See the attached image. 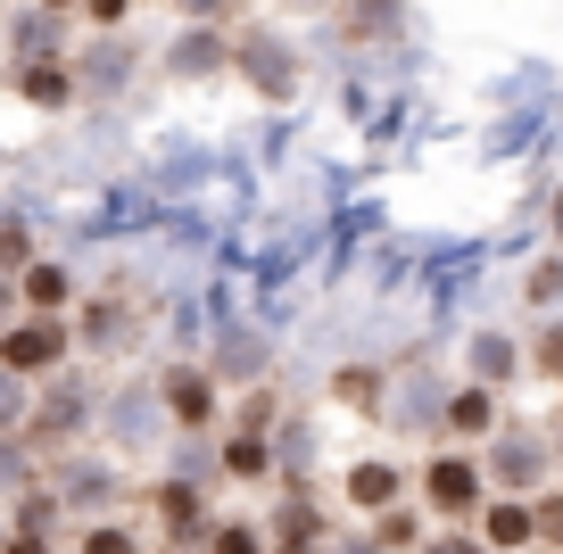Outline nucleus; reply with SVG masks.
Listing matches in <instances>:
<instances>
[{
  "label": "nucleus",
  "mask_w": 563,
  "mask_h": 554,
  "mask_svg": "<svg viewBox=\"0 0 563 554\" xmlns=\"http://www.w3.org/2000/svg\"><path fill=\"white\" fill-rule=\"evenodd\" d=\"M150 406H158L150 389H124V398H117V414H108V431H117L124 447H141V439L158 431V414H150Z\"/></svg>",
  "instance_id": "obj_3"
},
{
  "label": "nucleus",
  "mask_w": 563,
  "mask_h": 554,
  "mask_svg": "<svg viewBox=\"0 0 563 554\" xmlns=\"http://www.w3.org/2000/svg\"><path fill=\"white\" fill-rule=\"evenodd\" d=\"M389 497H398V472H382V464L356 472V505H389Z\"/></svg>",
  "instance_id": "obj_7"
},
{
  "label": "nucleus",
  "mask_w": 563,
  "mask_h": 554,
  "mask_svg": "<svg viewBox=\"0 0 563 554\" xmlns=\"http://www.w3.org/2000/svg\"><path fill=\"white\" fill-rule=\"evenodd\" d=\"M25 290H34V307H58V298H67V274H58V265H34Z\"/></svg>",
  "instance_id": "obj_10"
},
{
  "label": "nucleus",
  "mask_w": 563,
  "mask_h": 554,
  "mask_svg": "<svg viewBox=\"0 0 563 554\" xmlns=\"http://www.w3.org/2000/svg\"><path fill=\"white\" fill-rule=\"evenodd\" d=\"M166 406H175V422H208V414H216L199 373H175V381H166Z\"/></svg>",
  "instance_id": "obj_5"
},
{
  "label": "nucleus",
  "mask_w": 563,
  "mask_h": 554,
  "mask_svg": "<svg viewBox=\"0 0 563 554\" xmlns=\"http://www.w3.org/2000/svg\"><path fill=\"white\" fill-rule=\"evenodd\" d=\"M431 554H481V546H473V538H448V546H431Z\"/></svg>",
  "instance_id": "obj_19"
},
{
  "label": "nucleus",
  "mask_w": 563,
  "mask_h": 554,
  "mask_svg": "<svg viewBox=\"0 0 563 554\" xmlns=\"http://www.w3.org/2000/svg\"><path fill=\"white\" fill-rule=\"evenodd\" d=\"M124 75H133V51H117V42H108V51H91V91H117Z\"/></svg>",
  "instance_id": "obj_6"
},
{
  "label": "nucleus",
  "mask_w": 563,
  "mask_h": 554,
  "mask_svg": "<svg viewBox=\"0 0 563 554\" xmlns=\"http://www.w3.org/2000/svg\"><path fill=\"white\" fill-rule=\"evenodd\" d=\"M58 347H67V331H58V323H18L9 340H0V364L34 373V364H58Z\"/></svg>",
  "instance_id": "obj_1"
},
{
  "label": "nucleus",
  "mask_w": 563,
  "mask_h": 554,
  "mask_svg": "<svg viewBox=\"0 0 563 554\" xmlns=\"http://www.w3.org/2000/svg\"><path fill=\"white\" fill-rule=\"evenodd\" d=\"M473 497H481L473 464H440L431 472V505H440V513H473Z\"/></svg>",
  "instance_id": "obj_4"
},
{
  "label": "nucleus",
  "mask_w": 563,
  "mask_h": 554,
  "mask_svg": "<svg viewBox=\"0 0 563 554\" xmlns=\"http://www.w3.org/2000/svg\"><path fill=\"white\" fill-rule=\"evenodd\" d=\"M539 472H547V447H539V439H497V480H506V488H530Z\"/></svg>",
  "instance_id": "obj_2"
},
{
  "label": "nucleus",
  "mask_w": 563,
  "mask_h": 554,
  "mask_svg": "<svg viewBox=\"0 0 563 554\" xmlns=\"http://www.w3.org/2000/svg\"><path fill=\"white\" fill-rule=\"evenodd\" d=\"M216 58H224V51H216V42H183V51H175V67L191 75V67H216Z\"/></svg>",
  "instance_id": "obj_13"
},
{
  "label": "nucleus",
  "mask_w": 563,
  "mask_h": 554,
  "mask_svg": "<svg viewBox=\"0 0 563 554\" xmlns=\"http://www.w3.org/2000/svg\"><path fill=\"white\" fill-rule=\"evenodd\" d=\"M232 472H265V439H241V447H232Z\"/></svg>",
  "instance_id": "obj_14"
},
{
  "label": "nucleus",
  "mask_w": 563,
  "mask_h": 554,
  "mask_svg": "<svg viewBox=\"0 0 563 554\" xmlns=\"http://www.w3.org/2000/svg\"><path fill=\"white\" fill-rule=\"evenodd\" d=\"M84 9H91V18H100V25H117L124 9H133V0H84Z\"/></svg>",
  "instance_id": "obj_16"
},
{
  "label": "nucleus",
  "mask_w": 563,
  "mask_h": 554,
  "mask_svg": "<svg viewBox=\"0 0 563 554\" xmlns=\"http://www.w3.org/2000/svg\"><path fill=\"white\" fill-rule=\"evenodd\" d=\"M51 9H58V0H51Z\"/></svg>",
  "instance_id": "obj_22"
},
{
  "label": "nucleus",
  "mask_w": 563,
  "mask_h": 554,
  "mask_svg": "<svg viewBox=\"0 0 563 554\" xmlns=\"http://www.w3.org/2000/svg\"><path fill=\"white\" fill-rule=\"evenodd\" d=\"M25 91H34L42 108H51V100H67L75 84H67V67H25Z\"/></svg>",
  "instance_id": "obj_9"
},
{
  "label": "nucleus",
  "mask_w": 563,
  "mask_h": 554,
  "mask_svg": "<svg viewBox=\"0 0 563 554\" xmlns=\"http://www.w3.org/2000/svg\"><path fill=\"white\" fill-rule=\"evenodd\" d=\"M216 554H257V538H249V530H224V546H216Z\"/></svg>",
  "instance_id": "obj_17"
},
{
  "label": "nucleus",
  "mask_w": 563,
  "mask_h": 554,
  "mask_svg": "<svg viewBox=\"0 0 563 554\" xmlns=\"http://www.w3.org/2000/svg\"><path fill=\"white\" fill-rule=\"evenodd\" d=\"M91 554H133V538L124 530H91Z\"/></svg>",
  "instance_id": "obj_15"
},
{
  "label": "nucleus",
  "mask_w": 563,
  "mask_h": 554,
  "mask_svg": "<svg viewBox=\"0 0 563 554\" xmlns=\"http://www.w3.org/2000/svg\"><path fill=\"white\" fill-rule=\"evenodd\" d=\"M25 414V389H18V364H0V431Z\"/></svg>",
  "instance_id": "obj_12"
},
{
  "label": "nucleus",
  "mask_w": 563,
  "mask_h": 554,
  "mask_svg": "<svg viewBox=\"0 0 563 554\" xmlns=\"http://www.w3.org/2000/svg\"><path fill=\"white\" fill-rule=\"evenodd\" d=\"M0 307H9V290H0Z\"/></svg>",
  "instance_id": "obj_21"
},
{
  "label": "nucleus",
  "mask_w": 563,
  "mask_h": 554,
  "mask_svg": "<svg viewBox=\"0 0 563 554\" xmlns=\"http://www.w3.org/2000/svg\"><path fill=\"white\" fill-rule=\"evenodd\" d=\"M9 554H51V546H42V538H18V546H9Z\"/></svg>",
  "instance_id": "obj_20"
},
{
  "label": "nucleus",
  "mask_w": 563,
  "mask_h": 554,
  "mask_svg": "<svg viewBox=\"0 0 563 554\" xmlns=\"http://www.w3.org/2000/svg\"><path fill=\"white\" fill-rule=\"evenodd\" d=\"M489 538H497V546H522V538H530V513H522V505H497V513H489Z\"/></svg>",
  "instance_id": "obj_8"
},
{
  "label": "nucleus",
  "mask_w": 563,
  "mask_h": 554,
  "mask_svg": "<svg viewBox=\"0 0 563 554\" xmlns=\"http://www.w3.org/2000/svg\"><path fill=\"white\" fill-rule=\"evenodd\" d=\"M0 488H18V455L9 447H0Z\"/></svg>",
  "instance_id": "obj_18"
},
{
  "label": "nucleus",
  "mask_w": 563,
  "mask_h": 554,
  "mask_svg": "<svg viewBox=\"0 0 563 554\" xmlns=\"http://www.w3.org/2000/svg\"><path fill=\"white\" fill-rule=\"evenodd\" d=\"M448 422H456V431H481V422H489V398H481V389H464V398L448 406Z\"/></svg>",
  "instance_id": "obj_11"
}]
</instances>
